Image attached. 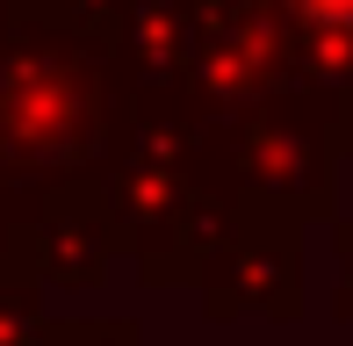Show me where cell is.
Here are the masks:
<instances>
[{
	"label": "cell",
	"mask_w": 353,
	"mask_h": 346,
	"mask_svg": "<svg viewBox=\"0 0 353 346\" xmlns=\"http://www.w3.org/2000/svg\"><path fill=\"white\" fill-rule=\"evenodd\" d=\"M310 14H325V22H353V0H303Z\"/></svg>",
	"instance_id": "6da1fadb"
}]
</instances>
